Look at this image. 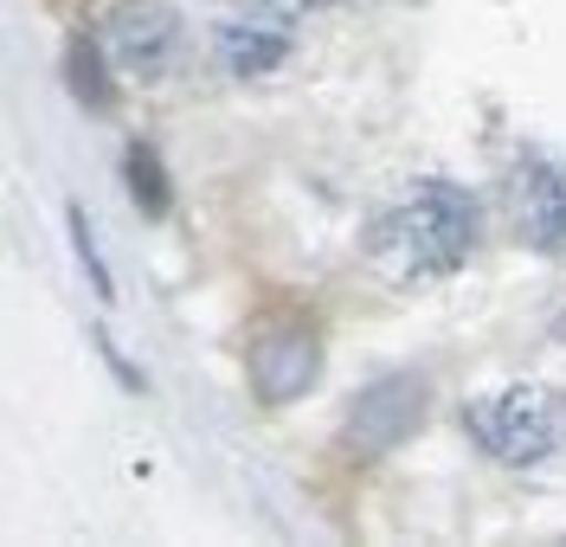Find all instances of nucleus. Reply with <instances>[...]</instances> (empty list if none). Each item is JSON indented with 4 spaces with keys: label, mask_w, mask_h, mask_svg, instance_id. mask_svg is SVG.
I'll list each match as a JSON object with an SVG mask.
<instances>
[{
    "label": "nucleus",
    "mask_w": 566,
    "mask_h": 547,
    "mask_svg": "<svg viewBox=\"0 0 566 547\" xmlns=\"http://www.w3.org/2000/svg\"><path fill=\"white\" fill-rule=\"evenodd\" d=\"M476 239H483L476 193L458 181H424L374 219L367 252L392 284H431V277H451L476 252Z\"/></svg>",
    "instance_id": "obj_1"
},
{
    "label": "nucleus",
    "mask_w": 566,
    "mask_h": 547,
    "mask_svg": "<svg viewBox=\"0 0 566 547\" xmlns=\"http://www.w3.org/2000/svg\"><path fill=\"white\" fill-rule=\"evenodd\" d=\"M463 425L483 457L509 464V471H534L566 444V400L547 387H502V393L470 400Z\"/></svg>",
    "instance_id": "obj_2"
},
{
    "label": "nucleus",
    "mask_w": 566,
    "mask_h": 547,
    "mask_svg": "<svg viewBox=\"0 0 566 547\" xmlns=\"http://www.w3.org/2000/svg\"><path fill=\"white\" fill-rule=\"evenodd\" d=\"M296 7L290 0H232L212 27V45H219V65L232 77H264L277 72L296 45Z\"/></svg>",
    "instance_id": "obj_3"
},
{
    "label": "nucleus",
    "mask_w": 566,
    "mask_h": 547,
    "mask_svg": "<svg viewBox=\"0 0 566 547\" xmlns=\"http://www.w3.org/2000/svg\"><path fill=\"white\" fill-rule=\"evenodd\" d=\"M424 412H431L424 374H380L348 406V444L367 451V457H380V451H392V444H406V438L419 432Z\"/></svg>",
    "instance_id": "obj_4"
},
{
    "label": "nucleus",
    "mask_w": 566,
    "mask_h": 547,
    "mask_svg": "<svg viewBox=\"0 0 566 547\" xmlns=\"http://www.w3.org/2000/svg\"><path fill=\"white\" fill-rule=\"evenodd\" d=\"M322 374V341L310 323H283V328H264L251 341V387L264 406H283L296 393H310Z\"/></svg>",
    "instance_id": "obj_5"
},
{
    "label": "nucleus",
    "mask_w": 566,
    "mask_h": 547,
    "mask_svg": "<svg viewBox=\"0 0 566 547\" xmlns=\"http://www.w3.org/2000/svg\"><path fill=\"white\" fill-rule=\"evenodd\" d=\"M109 59L136 77H168L180 59V20L161 0H123L109 13Z\"/></svg>",
    "instance_id": "obj_6"
},
{
    "label": "nucleus",
    "mask_w": 566,
    "mask_h": 547,
    "mask_svg": "<svg viewBox=\"0 0 566 547\" xmlns=\"http://www.w3.org/2000/svg\"><path fill=\"white\" fill-rule=\"evenodd\" d=\"M509 213H515L522 245H534V252H560L566 245V161H522Z\"/></svg>",
    "instance_id": "obj_7"
},
{
    "label": "nucleus",
    "mask_w": 566,
    "mask_h": 547,
    "mask_svg": "<svg viewBox=\"0 0 566 547\" xmlns=\"http://www.w3.org/2000/svg\"><path fill=\"white\" fill-rule=\"evenodd\" d=\"M65 77H71V91H77V104H84V109H109V104H116L109 65H104V52H97L91 39H71V52H65Z\"/></svg>",
    "instance_id": "obj_8"
},
{
    "label": "nucleus",
    "mask_w": 566,
    "mask_h": 547,
    "mask_svg": "<svg viewBox=\"0 0 566 547\" xmlns=\"http://www.w3.org/2000/svg\"><path fill=\"white\" fill-rule=\"evenodd\" d=\"M123 175H129V200H136L142 213L148 219L168 213V175H161V155H155V148H129Z\"/></svg>",
    "instance_id": "obj_9"
},
{
    "label": "nucleus",
    "mask_w": 566,
    "mask_h": 547,
    "mask_svg": "<svg viewBox=\"0 0 566 547\" xmlns=\"http://www.w3.org/2000/svg\"><path fill=\"white\" fill-rule=\"evenodd\" d=\"M65 232H71V245H77V264H84L91 291H97V296L109 303V296H116V284H109V264H104V252L91 245V225H84V207H77V200L65 207Z\"/></svg>",
    "instance_id": "obj_10"
},
{
    "label": "nucleus",
    "mask_w": 566,
    "mask_h": 547,
    "mask_svg": "<svg viewBox=\"0 0 566 547\" xmlns=\"http://www.w3.org/2000/svg\"><path fill=\"white\" fill-rule=\"evenodd\" d=\"M290 7H335V0H290Z\"/></svg>",
    "instance_id": "obj_11"
}]
</instances>
